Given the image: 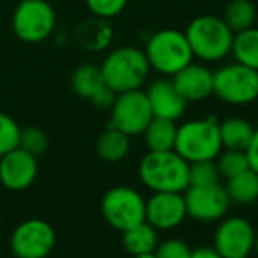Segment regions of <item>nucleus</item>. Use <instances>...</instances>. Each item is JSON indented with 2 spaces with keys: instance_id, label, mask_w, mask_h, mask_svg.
<instances>
[{
  "instance_id": "obj_1",
  "label": "nucleus",
  "mask_w": 258,
  "mask_h": 258,
  "mask_svg": "<svg viewBox=\"0 0 258 258\" xmlns=\"http://www.w3.org/2000/svg\"><path fill=\"white\" fill-rule=\"evenodd\" d=\"M186 41L194 58L202 63L223 61L232 51L234 32L227 27L223 18L214 14H201L188 23Z\"/></svg>"
},
{
  "instance_id": "obj_2",
  "label": "nucleus",
  "mask_w": 258,
  "mask_h": 258,
  "mask_svg": "<svg viewBox=\"0 0 258 258\" xmlns=\"http://www.w3.org/2000/svg\"><path fill=\"white\" fill-rule=\"evenodd\" d=\"M104 81L114 93L139 90L146 85L151 67L144 49L136 46H119L105 54L100 63Z\"/></svg>"
},
{
  "instance_id": "obj_3",
  "label": "nucleus",
  "mask_w": 258,
  "mask_h": 258,
  "mask_svg": "<svg viewBox=\"0 0 258 258\" xmlns=\"http://www.w3.org/2000/svg\"><path fill=\"white\" fill-rule=\"evenodd\" d=\"M190 163L174 150L148 151L139 162V177L151 191H176L183 194L188 183Z\"/></svg>"
},
{
  "instance_id": "obj_4",
  "label": "nucleus",
  "mask_w": 258,
  "mask_h": 258,
  "mask_svg": "<svg viewBox=\"0 0 258 258\" xmlns=\"http://www.w3.org/2000/svg\"><path fill=\"white\" fill-rule=\"evenodd\" d=\"M144 54L151 71L163 78H172L195 60L184 32L176 28H162L151 34L144 46Z\"/></svg>"
},
{
  "instance_id": "obj_5",
  "label": "nucleus",
  "mask_w": 258,
  "mask_h": 258,
  "mask_svg": "<svg viewBox=\"0 0 258 258\" xmlns=\"http://www.w3.org/2000/svg\"><path fill=\"white\" fill-rule=\"evenodd\" d=\"M223 150L220 139V121L216 116H206L184 121L177 126L174 151L188 163L214 160Z\"/></svg>"
},
{
  "instance_id": "obj_6",
  "label": "nucleus",
  "mask_w": 258,
  "mask_h": 258,
  "mask_svg": "<svg viewBox=\"0 0 258 258\" xmlns=\"http://www.w3.org/2000/svg\"><path fill=\"white\" fill-rule=\"evenodd\" d=\"M213 95L228 105H249L258 100V71L239 61L213 71Z\"/></svg>"
},
{
  "instance_id": "obj_7",
  "label": "nucleus",
  "mask_w": 258,
  "mask_h": 258,
  "mask_svg": "<svg viewBox=\"0 0 258 258\" xmlns=\"http://www.w3.org/2000/svg\"><path fill=\"white\" fill-rule=\"evenodd\" d=\"M11 27L20 41L37 44L54 32L56 13L49 0H21L13 13Z\"/></svg>"
},
{
  "instance_id": "obj_8",
  "label": "nucleus",
  "mask_w": 258,
  "mask_h": 258,
  "mask_svg": "<svg viewBox=\"0 0 258 258\" xmlns=\"http://www.w3.org/2000/svg\"><path fill=\"white\" fill-rule=\"evenodd\" d=\"M104 220L119 232L146 220V199L130 186H112L100 202Z\"/></svg>"
},
{
  "instance_id": "obj_9",
  "label": "nucleus",
  "mask_w": 258,
  "mask_h": 258,
  "mask_svg": "<svg viewBox=\"0 0 258 258\" xmlns=\"http://www.w3.org/2000/svg\"><path fill=\"white\" fill-rule=\"evenodd\" d=\"M111 123L109 126L121 130L128 137L143 136L148 123L153 119L150 100L143 88L116 93L111 105Z\"/></svg>"
},
{
  "instance_id": "obj_10",
  "label": "nucleus",
  "mask_w": 258,
  "mask_h": 258,
  "mask_svg": "<svg viewBox=\"0 0 258 258\" xmlns=\"http://www.w3.org/2000/svg\"><path fill=\"white\" fill-rule=\"evenodd\" d=\"M54 244V228L41 218L21 221L11 232L9 239V248L14 258H48Z\"/></svg>"
},
{
  "instance_id": "obj_11",
  "label": "nucleus",
  "mask_w": 258,
  "mask_h": 258,
  "mask_svg": "<svg viewBox=\"0 0 258 258\" xmlns=\"http://www.w3.org/2000/svg\"><path fill=\"white\" fill-rule=\"evenodd\" d=\"M186 214L199 223H214L225 218L230 207V199L223 184L214 183L207 186H188L183 191Z\"/></svg>"
},
{
  "instance_id": "obj_12",
  "label": "nucleus",
  "mask_w": 258,
  "mask_h": 258,
  "mask_svg": "<svg viewBox=\"0 0 258 258\" xmlns=\"http://www.w3.org/2000/svg\"><path fill=\"white\" fill-rule=\"evenodd\" d=\"M255 234V227L246 218H221L213 235V248L223 258L248 256L253 253Z\"/></svg>"
},
{
  "instance_id": "obj_13",
  "label": "nucleus",
  "mask_w": 258,
  "mask_h": 258,
  "mask_svg": "<svg viewBox=\"0 0 258 258\" xmlns=\"http://www.w3.org/2000/svg\"><path fill=\"white\" fill-rule=\"evenodd\" d=\"M37 156L21 150L20 146L0 156V183L7 190H27L37 179Z\"/></svg>"
},
{
  "instance_id": "obj_14",
  "label": "nucleus",
  "mask_w": 258,
  "mask_h": 258,
  "mask_svg": "<svg viewBox=\"0 0 258 258\" xmlns=\"http://www.w3.org/2000/svg\"><path fill=\"white\" fill-rule=\"evenodd\" d=\"M188 218L183 194L153 191L146 201V221L156 230H174Z\"/></svg>"
},
{
  "instance_id": "obj_15",
  "label": "nucleus",
  "mask_w": 258,
  "mask_h": 258,
  "mask_svg": "<svg viewBox=\"0 0 258 258\" xmlns=\"http://www.w3.org/2000/svg\"><path fill=\"white\" fill-rule=\"evenodd\" d=\"M170 79L186 102H202L213 95V71L202 61H190Z\"/></svg>"
},
{
  "instance_id": "obj_16",
  "label": "nucleus",
  "mask_w": 258,
  "mask_h": 258,
  "mask_svg": "<svg viewBox=\"0 0 258 258\" xmlns=\"http://www.w3.org/2000/svg\"><path fill=\"white\" fill-rule=\"evenodd\" d=\"M146 92V97L150 100L151 111L156 118H165L177 121L181 116L186 111V100L179 95V92L176 90V86L172 85L170 78H160L155 79L153 83H150Z\"/></svg>"
},
{
  "instance_id": "obj_17",
  "label": "nucleus",
  "mask_w": 258,
  "mask_h": 258,
  "mask_svg": "<svg viewBox=\"0 0 258 258\" xmlns=\"http://www.w3.org/2000/svg\"><path fill=\"white\" fill-rule=\"evenodd\" d=\"M74 39L81 49L90 53H99L112 44L114 32H112L109 20L92 16L76 27Z\"/></svg>"
},
{
  "instance_id": "obj_18",
  "label": "nucleus",
  "mask_w": 258,
  "mask_h": 258,
  "mask_svg": "<svg viewBox=\"0 0 258 258\" xmlns=\"http://www.w3.org/2000/svg\"><path fill=\"white\" fill-rule=\"evenodd\" d=\"M71 86L76 95L90 102H93L109 88L100 72V65L95 63H81L76 67L71 76Z\"/></svg>"
},
{
  "instance_id": "obj_19",
  "label": "nucleus",
  "mask_w": 258,
  "mask_h": 258,
  "mask_svg": "<svg viewBox=\"0 0 258 258\" xmlns=\"http://www.w3.org/2000/svg\"><path fill=\"white\" fill-rule=\"evenodd\" d=\"M255 132V126L241 116H230L220 123V139L223 150L244 151Z\"/></svg>"
},
{
  "instance_id": "obj_20",
  "label": "nucleus",
  "mask_w": 258,
  "mask_h": 258,
  "mask_svg": "<svg viewBox=\"0 0 258 258\" xmlns=\"http://www.w3.org/2000/svg\"><path fill=\"white\" fill-rule=\"evenodd\" d=\"M176 121L153 116V119L148 123L143 132L144 144L148 151H170L174 150V144H176Z\"/></svg>"
},
{
  "instance_id": "obj_21",
  "label": "nucleus",
  "mask_w": 258,
  "mask_h": 258,
  "mask_svg": "<svg viewBox=\"0 0 258 258\" xmlns=\"http://www.w3.org/2000/svg\"><path fill=\"white\" fill-rule=\"evenodd\" d=\"M95 151L107 163L121 162L130 151V137L121 130L107 126L97 139Z\"/></svg>"
},
{
  "instance_id": "obj_22",
  "label": "nucleus",
  "mask_w": 258,
  "mask_h": 258,
  "mask_svg": "<svg viewBox=\"0 0 258 258\" xmlns=\"http://www.w3.org/2000/svg\"><path fill=\"white\" fill-rule=\"evenodd\" d=\"M123 234V246L130 255H143V253H153L158 246V230L150 225L146 220L130 227Z\"/></svg>"
},
{
  "instance_id": "obj_23",
  "label": "nucleus",
  "mask_w": 258,
  "mask_h": 258,
  "mask_svg": "<svg viewBox=\"0 0 258 258\" xmlns=\"http://www.w3.org/2000/svg\"><path fill=\"white\" fill-rule=\"evenodd\" d=\"M230 202L239 206H249L258 201V174L251 169L227 179L225 186Z\"/></svg>"
},
{
  "instance_id": "obj_24",
  "label": "nucleus",
  "mask_w": 258,
  "mask_h": 258,
  "mask_svg": "<svg viewBox=\"0 0 258 258\" xmlns=\"http://www.w3.org/2000/svg\"><path fill=\"white\" fill-rule=\"evenodd\" d=\"M230 54L234 56V61L258 71V28L249 27L235 32Z\"/></svg>"
},
{
  "instance_id": "obj_25",
  "label": "nucleus",
  "mask_w": 258,
  "mask_h": 258,
  "mask_svg": "<svg viewBox=\"0 0 258 258\" xmlns=\"http://www.w3.org/2000/svg\"><path fill=\"white\" fill-rule=\"evenodd\" d=\"M223 21L232 32H241L249 27H255L256 6L253 0H230L225 6Z\"/></svg>"
},
{
  "instance_id": "obj_26",
  "label": "nucleus",
  "mask_w": 258,
  "mask_h": 258,
  "mask_svg": "<svg viewBox=\"0 0 258 258\" xmlns=\"http://www.w3.org/2000/svg\"><path fill=\"white\" fill-rule=\"evenodd\" d=\"M214 162H216L220 177H225V179H230V177L249 169L244 151L237 150H221L220 155L214 158Z\"/></svg>"
},
{
  "instance_id": "obj_27",
  "label": "nucleus",
  "mask_w": 258,
  "mask_h": 258,
  "mask_svg": "<svg viewBox=\"0 0 258 258\" xmlns=\"http://www.w3.org/2000/svg\"><path fill=\"white\" fill-rule=\"evenodd\" d=\"M188 183L190 186H207L220 183V172L214 160H201L188 165Z\"/></svg>"
},
{
  "instance_id": "obj_28",
  "label": "nucleus",
  "mask_w": 258,
  "mask_h": 258,
  "mask_svg": "<svg viewBox=\"0 0 258 258\" xmlns=\"http://www.w3.org/2000/svg\"><path fill=\"white\" fill-rule=\"evenodd\" d=\"M20 125L13 116L0 111V156L20 146Z\"/></svg>"
},
{
  "instance_id": "obj_29",
  "label": "nucleus",
  "mask_w": 258,
  "mask_h": 258,
  "mask_svg": "<svg viewBox=\"0 0 258 258\" xmlns=\"http://www.w3.org/2000/svg\"><path fill=\"white\" fill-rule=\"evenodd\" d=\"M49 146L48 136H46L44 130L37 128V126H27V128H21L20 132V148L34 156H41L46 153Z\"/></svg>"
},
{
  "instance_id": "obj_30",
  "label": "nucleus",
  "mask_w": 258,
  "mask_h": 258,
  "mask_svg": "<svg viewBox=\"0 0 258 258\" xmlns=\"http://www.w3.org/2000/svg\"><path fill=\"white\" fill-rule=\"evenodd\" d=\"M85 4L93 16L111 21L125 11L128 0H85Z\"/></svg>"
},
{
  "instance_id": "obj_31",
  "label": "nucleus",
  "mask_w": 258,
  "mask_h": 258,
  "mask_svg": "<svg viewBox=\"0 0 258 258\" xmlns=\"http://www.w3.org/2000/svg\"><path fill=\"white\" fill-rule=\"evenodd\" d=\"M156 258H190L191 248L181 239H165L155 249Z\"/></svg>"
},
{
  "instance_id": "obj_32",
  "label": "nucleus",
  "mask_w": 258,
  "mask_h": 258,
  "mask_svg": "<svg viewBox=\"0 0 258 258\" xmlns=\"http://www.w3.org/2000/svg\"><path fill=\"white\" fill-rule=\"evenodd\" d=\"M244 155H246V160H248L249 169L255 170L258 174V128H255V132H253V137L248 146H246Z\"/></svg>"
},
{
  "instance_id": "obj_33",
  "label": "nucleus",
  "mask_w": 258,
  "mask_h": 258,
  "mask_svg": "<svg viewBox=\"0 0 258 258\" xmlns=\"http://www.w3.org/2000/svg\"><path fill=\"white\" fill-rule=\"evenodd\" d=\"M190 258H223L213 246H199V248L191 249Z\"/></svg>"
},
{
  "instance_id": "obj_34",
  "label": "nucleus",
  "mask_w": 258,
  "mask_h": 258,
  "mask_svg": "<svg viewBox=\"0 0 258 258\" xmlns=\"http://www.w3.org/2000/svg\"><path fill=\"white\" fill-rule=\"evenodd\" d=\"M132 258H156V256L153 251V253H143V255H134Z\"/></svg>"
},
{
  "instance_id": "obj_35",
  "label": "nucleus",
  "mask_w": 258,
  "mask_h": 258,
  "mask_svg": "<svg viewBox=\"0 0 258 258\" xmlns=\"http://www.w3.org/2000/svg\"><path fill=\"white\" fill-rule=\"evenodd\" d=\"M253 253H256V255H258V232L255 234V242H253Z\"/></svg>"
},
{
  "instance_id": "obj_36",
  "label": "nucleus",
  "mask_w": 258,
  "mask_h": 258,
  "mask_svg": "<svg viewBox=\"0 0 258 258\" xmlns=\"http://www.w3.org/2000/svg\"><path fill=\"white\" fill-rule=\"evenodd\" d=\"M239 258H251V256H249V255H248V256H239Z\"/></svg>"
}]
</instances>
